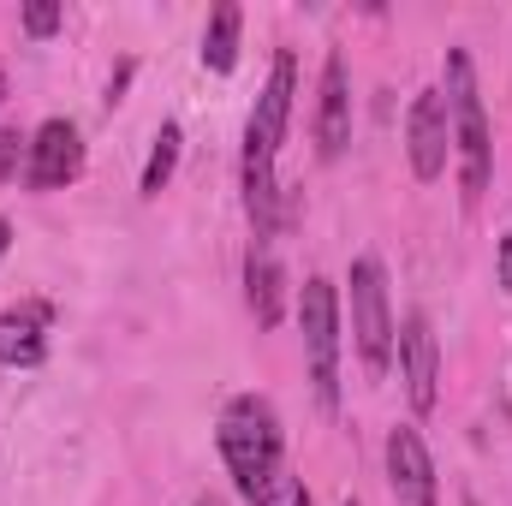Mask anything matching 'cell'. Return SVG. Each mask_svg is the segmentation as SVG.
I'll use <instances>...</instances> for the list:
<instances>
[{
  "mask_svg": "<svg viewBox=\"0 0 512 506\" xmlns=\"http://www.w3.org/2000/svg\"><path fill=\"white\" fill-rule=\"evenodd\" d=\"M126 84H131V60H126V66H120V72H114V84H108V108L120 102V90H126Z\"/></svg>",
  "mask_w": 512,
  "mask_h": 506,
  "instance_id": "ac0fdd59",
  "label": "cell"
},
{
  "mask_svg": "<svg viewBox=\"0 0 512 506\" xmlns=\"http://www.w3.org/2000/svg\"><path fill=\"white\" fill-rule=\"evenodd\" d=\"M447 131H453V161H459V197L477 203L495 173V143H489V114L477 96V66L465 48H447Z\"/></svg>",
  "mask_w": 512,
  "mask_h": 506,
  "instance_id": "3957f363",
  "label": "cell"
},
{
  "mask_svg": "<svg viewBox=\"0 0 512 506\" xmlns=\"http://www.w3.org/2000/svg\"><path fill=\"white\" fill-rule=\"evenodd\" d=\"M0 102H6V72H0Z\"/></svg>",
  "mask_w": 512,
  "mask_h": 506,
  "instance_id": "44dd1931",
  "label": "cell"
},
{
  "mask_svg": "<svg viewBox=\"0 0 512 506\" xmlns=\"http://www.w3.org/2000/svg\"><path fill=\"white\" fill-rule=\"evenodd\" d=\"M84 173V131L72 120H42L30 131V161H24V185L30 191H66Z\"/></svg>",
  "mask_w": 512,
  "mask_h": 506,
  "instance_id": "52a82bcc",
  "label": "cell"
},
{
  "mask_svg": "<svg viewBox=\"0 0 512 506\" xmlns=\"http://www.w3.org/2000/svg\"><path fill=\"white\" fill-rule=\"evenodd\" d=\"M215 447L227 459L233 489L251 506H274L286 501L292 477H286V435H280V411L262 393H233L215 429Z\"/></svg>",
  "mask_w": 512,
  "mask_h": 506,
  "instance_id": "7a4b0ae2",
  "label": "cell"
},
{
  "mask_svg": "<svg viewBox=\"0 0 512 506\" xmlns=\"http://www.w3.org/2000/svg\"><path fill=\"white\" fill-rule=\"evenodd\" d=\"M405 155H411V173L423 185H435L453 161V131H447V96L441 90H417L411 96V114H405Z\"/></svg>",
  "mask_w": 512,
  "mask_h": 506,
  "instance_id": "8992f818",
  "label": "cell"
},
{
  "mask_svg": "<svg viewBox=\"0 0 512 506\" xmlns=\"http://www.w3.org/2000/svg\"><path fill=\"white\" fill-rule=\"evenodd\" d=\"M346 506H364V501H346Z\"/></svg>",
  "mask_w": 512,
  "mask_h": 506,
  "instance_id": "603a6c76",
  "label": "cell"
},
{
  "mask_svg": "<svg viewBox=\"0 0 512 506\" xmlns=\"http://www.w3.org/2000/svg\"><path fill=\"white\" fill-rule=\"evenodd\" d=\"M179 143H185V131H179V120H161V131H155V143H149V161H143V197H161L167 191V179H173V167H179Z\"/></svg>",
  "mask_w": 512,
  "mask_h": 506,
  "instance_id": "5bb4252c",
  "label": "cell"
},
{
  "mask_svg": "<svg viewBox=\"0 0 512 506\" xmlns=\"http://www.w3.org/2000/svg\"><path fill=\"white\" fill-rule=\"evenodd\" d=\"M239 30H245V12H239L233 0H221V6L209 12V24H203V66H209L215 78H227V72L239 66Z\"/></svg>",
  "mask_w": 512,
  "mask_h": 506,
  "instance_id": "4fadbf2b",
  "label": "cell"
},
{
  "mask_svg": "<svg viewBox=\"0 0 512 506\" xmlns=\"http://www.w3.org/2000/svg\"><path fill=\"white\" fill-rule=\"evenodd\" d=\"M465 506H477V501H465Z\"/></svg>",
  "mask_w": 512,
  "mask_h": 506,
  "instance_id": "cb8c5ba5",
  "label": "cell"
},
{
  "mask_svg": "<svg viewBox=\"0 0 512 506\" xmlns=\"http://www.w3.org/2000/svg\"><path fill=\"white\" fill-rule=\"evenodd\" d=\"M12 251V221H6V215H0V256Z\"/></svg>",
  "mask_w": 512,
  "mask_h": 506,
  "instance_id": "ffe728a7",
  "label": "cell"
},
{
  "mask_svg": "<svg viewBox=\"0 0 512 506\" xmlns=\"http://www.w3.org/2000/svg\"><path fill=\"white\" fill-rule=\"evenodd\" d=\"M48 322H54V310H48L42 298L12 304V310L0 316V364H6V370H36V364L48 358Z\"/></svg>",
  "mask_w": 512,
  "mask_h": 506,
  "instance_id": "8fae6325",
  "label": "cell"
},
{
  "mask_svg": "<svg viewBox=\"0 0 512 506\" xmlns=\"http://www.w3.org/2000/svg\"><path fill=\"white\" fill-rule=\"evenodd\" d=\"M24 161H30V137L18 126H0V185H12L24 173Z\"/></svg>",
  "mask_w": 512,
  "mask_h": 506,
  "instance_id": "9a60e30c",
  "label": "cell"
},
{
  "mask_svg": "<svg viewBox=\"0 0 512 506\" xmlns=\"http://www.w3.org/2000/svg\"><path fill=\"white\" fill-rule=\"evenodd\" d=\"M292 96H298V60L292 48L274 54L268 66V84L256 96L251 120H245V155H239V191H245V215L256 227V245L274 239L280 227V179H274V155L286 143V126H292Z\"/></svg>",
  "mask_w": 512,
  "mask_h": 506,
  "instance_id": "6da1fadb",
  "label": "cell"
},
{
  "mask_svg": "<svg viewBox=\"0 0 512 506\" xmlns=\"http://www.w3.org/2000/svg\"><path fill=\"white\" fill-rule=\"evenodd\" d=\"M60 18H66V12H60L54 0H36V6H24V18H18V24H24V36H36V42H42V36H54V30H60Z\"/></svg>",
  "mask_w": 512,
  "mask_h": 506,
  "instance_id": "2e32d148",
  "label": "cell"
},
{
  "mask_svg": "<svg viewBox=\"0 0 512 506\" xmlns=\"http://www.w3.org/2000/svg\"><path fill=\"white\" fill-rule=\"evenodd\" d=\"M197 506H221V501H197Z\"/></svg>",
  "mask_w": 512,
  "mask_h": 506,
  "instance_id": "7402d4cb",
  "label": "cell"
},
{
  "mask_svg": "<svg viewBox=\"0 0 512 506\" xmlns=\"http://www.w3.org/2000/svg\"><path fill=\"white\" fill-rule=\"evenodd\" d=\"M286 506H310V489H298V483H292V489H286Z\"/></svg>",
  "mask_w": 512,
  "mask_h": 506,
  "instance_id": "d6986e66",
  "label": "cell"
},
{
  "mask_svg": "<svg viewBox=\"0 0 512 506\" xmlns=\"http://www.w3.org/2000/svg\"><path fill=\"white\" fill-rule=\"evenodd\" d=\"M495 256H501V292H512V233L495 245Z\"/></svg>",
  "mask_w": 512,
  "mask_h": 506,
  "instance_id": "e0dca14e",
  "label": "cell"
},
{
  "mask_svg": "<svg viewBox=\"0 0 512 506\" xmlns=\"http://www.w3.org/2000/svg\"><path fill=\"white\" fill-rule=\"evenodd\" d=\"M346 286H352V346H358V358H364L370 376H387L393 370V334H399V322H393V304H387L382 256H358L352 274H346Z\"/></svg>",
  "mask_w": 512,
  "mask_h": 506,
  "instance_id": "5b68a950",
  "label": "cell"
},
{
  "mask_svg": "<svg viewBox=\"0 0 512 506\" xmlns=\"http://www.w3.org/2000/svg\"><path fill=\"white\" fill-rule=\"evenodd\" d=\"M387 483H393V501L399 506H435V459L423 447V435L411 423H399L387 435Z\"/></svg>",
  "mask_w": 512,
  "mask_h": 506,
  "instance_id": "30bf717a",
  "label": "cell"
},
{
  "mask_svg": "<svg viewBox=\"0 0 512 506\" xmlns=\"http://www.w3.org/2000/svg\"><path fill=\"white\" fill-rule=\"evenodd\" d=\"M352 143V72H346V54L334 48L322 60V84H316V155L334 161L346 155Z\"/></svg>",
  "mask_w": 512,
  "mask_h": 506,
  "instance_id": "9c48e42d",
  "label": "cell"
},
{
  "mask_svg": "<svg viewBox=\"0 0 512 506\" xmlns=\"http://www.w3.org/2000/svg\"><path fill=\"white\" fill-rule=\"evenodd\" d=\"M245 304H251L256 328H280V316H286V274L268 245L245 251Z\"/></svg>",
  "mask_w": 512,
  "mask_h": 506,
  "instance_id": "7c38bea8",
  "label": "cell"
},
{
  "mask_svg": "<svg viewBox=\"0 0 512 506\" xmlns=\"http://www.w3.org/2000/svg\"><path fill=\"white\" fill-rule=\"evenodd\" d=\"M393 358H399V381H405V399L417 417L435 411V381H441V346H435V328L423 310H411L393 334Z\"/></svg>",
  "mask_w": 512,
  "mask_h": 506,
  "instance_id": "ba28073f",
  "label": "cell"
},
{
  "mask_svg": "<svg viewBox=\"0 0 512 506\" xmlns=\"http://www.w3.org/2000/svg\"><path fill=\"white\" fill-rule=\"evenodd\" d=\"M298 334L310 358V387L322 411H340V286L310 274L298 286Z\"/></svg>",
  "mask_w": 512,
  "mask_h": 506,
  "instance_id": "277c9868",
  "label": "cell"
}]
</instances>
